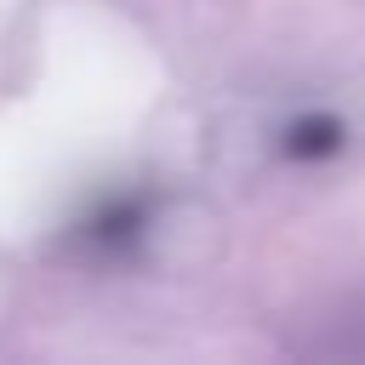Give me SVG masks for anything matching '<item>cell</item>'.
<instances>
[{"label": "cell", "instance_id": "cell-1", "mask_svg": "<svg viewBox=\"0 0 365 365\" xmlns=\"http://www.w3.org/2000/svg\"><path fill=\"white\" fill-rule=\"evenodd\" d=\"M148 211H154V200L143 194V188H120V194H97L86 211H80V222H74V251H86V257H97V262H120L143 234H148Z\"/></svg>", "mask_w": 365, "mask_h": 365}, {"label": "cell", "instance_id": "cell-2", "mask_svg": "<svg viewBox=\"0 0 365 365\" xmlns=\"http://www.w3.org/2000/svg\"><path fill=\"white\" fill-rule=\"evenodd\" d=\"M342 148H348V125H342L336 114H325V108H308V114H297V120L279 131V154L297 160V165H325V160H336Z\"/></svg>", "mask_w": 365, "mask_h": 365}]
</instances>
